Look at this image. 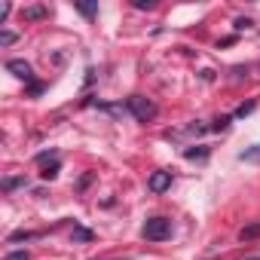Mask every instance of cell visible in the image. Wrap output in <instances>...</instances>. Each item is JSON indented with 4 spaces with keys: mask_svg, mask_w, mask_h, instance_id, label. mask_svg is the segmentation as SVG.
<instances>
[{
    "mask_svg": "<svg viewBox=\"0 0 260 260\" xmlns=\"http://www.w3.org/2000/svg\"><path fill=\"white\" fill-rule=\"evenodd\" d=\"M141 236H144L147 242H166V239L172 236V220H169V217H150V220L144 223Z\"/></svg>",
    "mask_w": 260,
    "mask_h": 260,
    "instance_id": "cell-1",
    "label": "cell"
},
{
    "mask_svg": "<svg viewBox=\"0 0 260 260\" xmlns=\"http://www.w3.org/2000/svg\"><path fill=\"white\" fill-rule=\"evenodd\" d=\"M128 110H132L135 119H141V122H147V119L156 116V104H150V101L141 98V95H132V98H128Z\"/></svg>",
    "mask_w": 260,
    "mask_h": 260,
    "instance_id": "cell-2",
    "label": "cell"
},
{
    "mask_svg": "<svg viewBox=\"0 0 260 260\" xmlns=\"http://www.w3.org/2000/svg\"><path fill=\"white\" fill-rule=\"evenodd\" d=\"M147 187H150L153 193H166V190L172 187V172H153L150 181H147Z\"/></svg>",
    "mask_w": 260,
    "mask_h": 260,
    "instance_id": "cell-3",
    "label": "cell"
},
{
    "mask_svg": "<svg viewBox=\"0 0 260 260\" xmlns=\"http://www.w3.org/2000/svg\"><path fill=\"white\" fill-rule=\"evenodd\" d=\"M7 71H13L19 80H31V64L22 61V58H10V61H7Z\"/></svg>",
    "mask_w": 260,
    "mask_h": 260,
    "instance_id": "cell-4",
    "label": "cell"
},
{
    "mask_svg": "<svg viewBox=\"0 0 260 260\" xmlns=\"http://www.w3.org/2000/svg\"><path fill=\"white\" fill-rule=\"evenodd\" d=\"M37 162L43 166V172H40L43 178H55L58 175V156H46L43 153V156H37Z\"/></svg>",
    "mask_w": 260,
    "mask_h": 260,
    "instance_id": "cell-5",
    "label": "cell"
},
{
    "mask_svg": "<svg viewBox=\"0 0 260 260\" xmlns=\"http://www.w3.org/2000/svg\"><path fill=\"white\" fill-rule=\"evenodd\" d=\"M46 13H49L46 7H28V10H22V19H25V22H37V19H43Z\"/></svg>",
    "mask_w": 260,
    "mask_h": 260,
    "instance_id": "cell-6",
    "label": "cell"
},
{
    "mask_svg": "<svg viewBox=\"0 0 260 260\" xmlns=\"http://www.w3.org/2000/svg\"><path fill=\"white\" fill-rule=\"evenodd\" d=\"M239 159H242V162H257V166H260V144H251L248 150H242Z\"/></svg>",
    "mask_w": 260,
    "mask_h": 260,
    "instance_id": "cell-7",
    "label": "cell"
},
{
    "mask_svg": "<svg viewBox=\"0 0 260 260\" xmlns=\"http://www.w3.org/2000/svg\"><path fill=\"white\" fill-rule=\"evenodd\" d=\"M257 236H260V223L242 226V233H239V239H242V242H251V239H257Z\"/></svg>",
    "mask_w": 260,
    "mask_h": 260,
    "instance_id": "cell-8",
    "label": "cell"
},
{
    "mask_svg": "<svg viewBox=\"0 0 260 260\" xmlns=\"http://www.w3.org/2000/svg\"><path fill=\"white\" fill-rule=\"evenodd\" d=\"M80 13H83V16H95L98 7H95V4H80Z\"/></svg>",
    "mask_w": 260,
    "mask_h": 260,
    "instance_id": "cell-9",
    "label": "cell"
},
{
    "mask_svg": "<svg viewBox=\"0 0 260 260\" xmlns=\"http://www.w3.org/2000/svg\"><path fill=\"white\" fill-rule=\"evenodd\" d=\"M0 43H4V46L16 43V34H13V31H4V34H0Z\"/></svg>",
    "mask_w": 260,
    "mask_h": 260,
    "instance_id": "cell-10",
    "label": "cell"
},
{
    "mask_svg": "<svg viewBox=\"0 0 260 260\" xmlns=\"http://www.w3.org/2000/svg\"><path fill=\"white\" fill-rule=\"evenodd\" d=\"M4 260H28V251H13V254H7Z\"/></svg>",
    "mask_w": 260,
    "mask_h": 260,
    "instance_id": "cell-11",
    "label": "cell"
},
{
    "mask_svg": "<svg viewBox=\"0 0 260 260\" xmlns=\"http://www.w3.org/2000/svg\"><path fill=\"white\" fill-rule=\"evenodd\" d=\"M10 13H13V7H10V4H4V7H0V25L7 22V16H10Z\"/></svg>",
    "mask_w": 260,
    "mask_h": 260,
    "instance_id": "cell-12",
    "label": "cell"
},
{
    "mask_svg": "<svg viewBox=\"0 0 260 260\" xmlns=\"http://www.w3.org/2000/svg\"><path fill=\"white\" fill-rule=\"evenodd\" d=\"M248 260H260V257H248Z\"/></svg>",
    "mask_w": 260,
    "mask_h": 260,
    "instance_id": "cell-13",
    "label": "cell"
}]
</instances>
